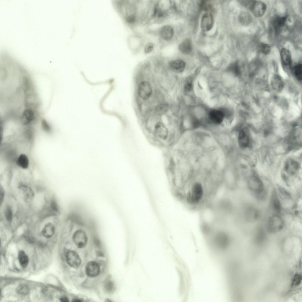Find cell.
I'll return each mask as SVG.
<instances>
[{"label":"cell","mask_w":302,"mask_h":302,"mask_svg":"<svg viewBox=\"0 0 302 302\" xmlns=\"http://www.w3.org/2000/svg\"><path fill=\"white\" fill-rule=\"evenodd\" d=\"M302 280L301 275L299 274H296L293 278L291 286L292 287L297 286L301 283Z\"/></svg>","instance_id":"f546056e"},{"label":"cell","mask_w":302,"mask_h":302,"mask_svg":"<svg viewBox=\"0 0 302 302\" xmlns=\"http://www.w3.org/2000/svg\"><path fill=\"white\" fill-rule=\"evenodd\" d=\"M271 49L270 45L266 43H261L259 47L260 51L265 55L269 54L271 51Z\"/></svg>","instance_id":"4316f807"},{"label":"cell","mask_w":302,"mask_h":302,"mask_svg":"<svg viewBox=\"0 0 302 302\" xmlns=\"http://www.w3.org/2000/svg\"><path fill=\"white\" fill-rule=\"evenodd\" d=\"M248 186L250 189L257 193H261L263 189L261 181L256 177H253L250 179Z\"/></svg>","instance_id":"4fadbf2b"},{"label":"cell","mask_w":302,"mask_h":302,"mask_svg":"<svg viewBox=\"0 0 302 302\" xmlns=\"http://www.w3.org/2000/svg\"><path fill=\"white\" fill-rule=\"evenodd\" d=\"M50 207L51 209L54 211L58 212L59 211L58 207L56 202L54 200L51 201Z\"/></svg>","instance_id":"d590c367"},{"label":"cell","mask_w":302,"mask_h":302,"mask_svg":"<svg viewBox=\"0 0 302 302\" xmlns=\"http://www.w3.org/2000/svg\"><path fill=\"white\" fill-rule=\"evenodd\" d=\"M41 126L42 129L47 133L50 132L51 130V127L45 119H42L41 121Z\"/></svg>","instance_id":"1f68e13d"},{"label":"cell","mask_w":302,"mask_h":302,"mask_svg":"<svg viewBox=\"0 0 302 302\" xmlns=\"http://www.w3.org/2000/svg\"><path fill=\"white\" fill-rule=\"evenodd\" d=\"M240 23L243 26H247L251 23L252 18L251 14L246 12H242L239 14L238 18Z\"/></svg>","instance_id":"7402d4cb"},{"label":"cell","mask_w":302,"mask_h":302,"mask_svg":"<svg viewBox=\"0 0 302 302\" xmlns=\"http://www.w3.org/2000/svg\"><path fill=\"white\" fill-rule=\"evenodd\" d=\"M293 71L295 77L298 81L302 79V65L301 63L297 64L293 67Z\"/></svg>","instance_id":"d4e9b609"},{"label":"cell","mask_w":302,"mask_h":302,"mask_svg":"<svg viewBox=\"0 0 302 302\" xmlns=\"http://www.w3.org/2000/svg\"><path fill=\"white\" fill-rule=\"evenodd\" d=\"M153 47V44L151 43H148L145 46V52L146 53H149L152 51Z\"/></svg>","instance_id":"74e56055"},{"label":"cell","mask_w":302,"mask_h":302,"mask_svg":"<svg viewBox=\"0 0 302 302\" xmlns=\"http://www.w3.org/2000/svg\"><path fill=\"white\" fill-rule=\"evenodd\" d=\"M4 196V189L1 185L0 187V202L1 205L3 201Z\"/></svg>","instance_id":"f35d334b"},{"label":"cell","mask_w":302,"mask_h":302,"mask_svg":"<svg viewBox=\"0 0 302 302\" xmlns=\"http://www.w3.org/2000/svg\"><path fill=\"white\" fill-rule=\"evenodd\" d=\"M280 58L283 64L286 66L292 63L291 55L290 51L286 48H282L280 52Z\"/></svg>","instance_id":"e0dca14e"},{"label":"cell","mask_w":302,"mask_h":302,"mask_svg":"<svg viewBox=\"0 0 302 302\" xmlns=\"http://www.w3.org/2000/svg\"><path fill=\"white\" fill-rule=\"evenodd\" d=\"M55 232V227L54 225L49 222L45 225L42 230V233L45 237L50 238L54 235Z\"/></svg>","instance_id":"ac0fdd59"},{"label":"cell","mask_w":302,"mask_h":302,"mask_svg":"<svg viewBox=\"0 0 302 302\" xmlns=\"http://www.w3.org/2000/svg\"><path fill=\"white\" fill-rule=\"evenodd\" d=\"M18 257L21 266L23 268H26L29 263V259L25 252L22 250H20L18 252Z\"/></svg>","instance_id":"cb8c5ba5"},{"label":"cell","mask_w":302,"mask_h":302,"mask_svg":"<svg viewBox=\"0 0 302 302\" xmlns=\"http://www.w3.org/2000/svg\"><path fill=\"white\" fill-rule=\"evenodd\" d=\"M29 290V289L28 286L24 284L20 285L17 289V293L22 295L26 294L28 292Z\"/></svg>","instance_id":"f1b7e54d"},{"label":"cell","mask_w":302,"mask_h":302,"mask_svg":"<svg viewBox=\"0 0 302 302\" xmlns=\"http://www.w3.org/2000/svg\"><path fill=\"white\" fill-rule=\"evenodd\" d=\"M270 84L273 89L278 92L281 91L284 87L282 79L277 74L274 75L272 77Z\"/></svg>","instance_id":"5bb4252c"},{"label":"cell","mask_w":302,"mask_h":302,"mask_svg":"<svg viewBox=\"0 0 302 302\" xmlns=\"http://www.w3.org/2000/svg\"><path fill=\"white\" fill-rule=\"evenodd\" d=\"M224 115L222 111L217 110L211 111L209 114L210 120L214 123L218 124H220L222 122Z\"/></svg>","instance_id":"9a60e30c"},{"label":"cell","mask_w":302,"mask_h":302,"mask_svg":"<svg viewBox=\"0 0 302 302\" xmlns=\"http://www.w3.org/2000/svg\"><path fill=\"white\" fill-rule=\"evenodd\" d=\"M172 132L171 129L161 120L157 123L153 136L161 143L170 142L171 140Z\"/></svg>","instance_id":"7a4b0ae2"},{"label":"cell","mask_w":302,"mask_h":302,"mask_svg":"<svg viewBox=\"0 0 302 302\" xmlns=\"http://www.w3.org/2000/svg\"><path fill=\"white\" fill-rule=\"evenodd\" d=\"M85 271L88 276L90 277H94L99 274L100 267L96 262L91 261L88 262L86 265Z\"/></svg>","instance_id":"8fae6325"},{"label":"cell","mask_w":302,"mask_h":302,"mask_svg":"<svg viewBox=\"0 0 302 302\" xmlns=\"http://www.w3.org/2000/svg\"><path fill=\"white\" fill-rule=\"evenodd\" d=\"M17 165L19 167L24 169L28 168L29 165V160L27 156L24 154H21L16 160Z\"/></svg>","instance_id":"ffe728a7"},{"label":"cell","mask_w":302,"mask_h":302,"mask_svg":"<svg viewBox=\"0 0 302 302\" xmlns=\"http://www.w3.org/2000/svg\"><path fill=\"white\" fill-rule=\"evenodd\" d=\"M73 239L76 246L80 248L84 247L86 244L88 240L85 232L81 229L78 230L74 233Z\"/></svg>","instance_id":"5b68a950"},{"label":"cell","mask_w":302,"mask_h":302,"mask_svg":"<svg viewBox=\"0 0 302 302\" xmlns=\"http://www.w3.org/2000/svg\"><path fill=\"white\" fill-rule=\"evenodd\" d=\"M229 68L230 70L236 75L240 74V68L238 63L237 62L231 64Z\"/></svg>","instance_id":"4dcf8cb0"},{"label":"cell","mask_w":302,"mask_h":302,"mask_svg":"<svg viewBox=\"0 0 302 302\" xmlns=\"http://www.w3.org/2000/svg\"><path fill=\"white\" fill-rule=\"evenodd\" d=\"M66 258L67 263L71 267L77 268L81 264V260L79 256L74 251H68L66 253Z\"/></svg>","instance_id":"9c48e42d"},{"label":"cell","mask_w":302,"mask_h":302,"mask_svg":"<svg viewBox=\"0 0 302 302\" xmlns=\"http://www.w3.org/2000/svg\"><path fill=\"white\" fill-rule=\"evenodd\" d=\"M60 301L63 302H68V298L65 296L61 297L60 299Z\"/></svg>","instance_id":"60d3db41"},{"label":"cell","mask_w":302,"mask_h":302,"mask_svg":"<svg viewBox=\"0 0 302 302\" xmlns=\"http://www.w3.org/2000/svg\"><path fill=\"white\" fill-rule=\"evenodd\" d=\"M298 165L297 162L292 160H288L285 165V170L288 173L293 174L297 171Z\"/></svg>","instance_id":"603a6c76"},{"label":"cell","mask_w":302,"mask_h":302,"mask_svg":"<svg viewBox=\"0 0 302 302\" xmlns=\"http://www.w3.org/2000/svg\"><path fill=\"white\" fill-rule=\"evenodd\" d=\"M192 87V84L191 81L190 80H187L184 85V90L186 92H188L191 89Z\"/></svg>","instance_id":"836d02e7"},{"label":"cell","mask_w":302,"mask_h":302,"mask_svg":"<svg viewBox=\"0 0 302 302\" xmlns=\"http://www.w3.org/2000/svg\"><path fill=\"white\" fill-rule=\"evenodd\" d=\"M283 222L281 219L278 216H274L269 219L268 228L269 231L276 232L280 230L283 227Z\"/></svg>","instance_id":"8992f818"},{"label":"cell","mask_w":302,"mask_h":302,"mask_svg":"<svg viewBox=\"0 0 302 302\" xmlns=\"http://www.w3.org/2000/svg\"><path fill=\"white\" fill-rule=\"evenodd\" d=\"M136 78L135 95L137 103L151 102L154 97L157 86L153 77L140 73Z\"/></svg>","instance_id":"6da1fadb"},{"label":"cell","mask_w":302,"mask_h":302,"mask_svg":"<svg viewBox=\"0 0 302 302\" xmlns=\"http://www.w3.org/2000/svg\"><path fill=\"white\" fill-rule=\"evenodd\" d=\"M267 6L265 3L260 1H254L251 10L257 17H261L265 14Z\"/></svg>","instance_id":"ba28073f"},{"label":"cell","mask_w":302,"mask_h":302,"mask_svg":"<svg viewBox=\"0 0 302 302\" xmlns=\"http://www.w3.org/2000/svg\"><path fill=\"white\" fill-rule=\"evenodd\" d=\"M114 287L113 283L110 281L108 282L105 285V288L106 290L110 292L113 290Z\"/></svg>","instance_id":"8d00e7d4"},{"label":"cell","mask_w":302,"mask_h":302,"mask_svg":"<svg viewBox=\"0 0 302 302\" xmlns=\"http://www.w3.org/2000/svg\"><path fill=\"white\" fill-rule=\"evenodd\" d=\"M185 67L184 61L179 59L171 60L168 64V70L173 73H180L183 72Z\"/></svg>","instance_id":"52a82bcc"},{"label":"cell","mask_w":302,"mask_h":302,"mask_svg":"<svg viewBox=\"0 0 302 302\" xmlns=\"http://www.w3.org/2000/svg\"><path fill=\"white\" fill-rule=\"evenodd\" d=\"M126 21L129 23L134 22L135 20V17L133 15H130L127 17L126 18Z\"/></svg>","instance_id":"ab89813d"},{"label":"cell","mask_w":302,"mask_h":302,"mask_svg":"<svg viewBox=\"0 0 302 302\" xmlns=\"http://www.w3.org/2000/svg\"><path fill=\"white\" fill-rule=\"evenodd\" d=\"M178 49L180 52L183 54L190 53L192 49L191 40L189 38L184 40L179 45Z\"/></svg>","instance_id":"2e32d148"},{"label":"cell","mask_w":302,"mask_h":302,"mask_svg":"<svg viewBox=\"0 0 302 302\" xmlns=\"http://www.w3.org/2000/svg\"><path fill=\"white\" fill-rule=\"evenodd\" d=\"M161 117L152 112L143 119V125L146 131L153 136L156 127Z\"/></svg>","instance_id":"3957f363"},{"label":"cell","mask_w":302,"mask_h":302,"mask_svg":"<svg viewBox=\"0 0 302 302\" xmlns=\"http://www.w3.org/2000/svg\"><path fill=\"white\" fill-rule=\"evenodd\" d=\"M254 0H240L239 1L242 5L251 9Z\"/></svg>","instance_id":"d6a6232c"},{"label":"cell","mask_w":302,"mask_h":302,"mask_svg":"<svg viewBox=\"0 0 302 302\" xmlns=\"http://www.w3.org/2000/svg\"><path fill=\"white\" fill-rule=\"evenodd\" d=\"M214 23L213 17L209 13L204 14L201 21V26L202 29L204 31H208L212 28Z\"/></svg>","instance_id":"30bf717a"},{"label":"cell","mask_w":302,"mask_h":302,"mask_svg":"<svg viewBox=\"0 0 302 302\" xmlns=\"http://www.w3.org/2000/svg\"><path fill=\"white\" fill-rule=\"evenodd\" d=\"M287 17L286 16H277L275 17L273 20L272 25L273 29L276 33H278L285 26Z\"/></svg>","instance_id":"7c38bea8"},{"label":"cell","mask_w":302,"mask_h":302,"mask_svg":"<svg viewBox=\"0 0 302 302\" xmlns=\"http://www.w3.org/2000/svg\"><path fill=\"white\" fill-rule=\"evenodd\" d=\"M5 216L7 221L10 222L12 221L13 217V213L12 208L9 206H7L5 208Z\"/></svg>","instance_id":"83f0119b"},{"label":"cell","mask_w":302,"mask_h":302,"mask_svg":"<svg viewBox=\"0 0 302 302\" xmlns=\"http://www.w3.org/2000/svg\"><path fill=\"white\" fill-rule=\"evenodd\" d=\"M238 141L239 146L242 147H246L248 146L250 142L249 137L244 129H242L240 131Z\"/></svg>","instance_id":"d6986e66"},{"label":"cell","mask_w":302,"mask_h":302,"mask_svg":"<svg viewBox=\"0 0 302 302\" xmlns=\"http://www.w3.org/2000/svg\"><path fill=\"white\" fill-rule=\"evenodd\" d=\"M201 9L206 11H211L212 8V4L207 1H202L200 4Z\"/></svg>","instance_id":"484cf974"},{"label":"cell","mask_w":302,"mask_h":302,"mask_svg":"<svg viewBox=\"0 0 302 302\" xmlns=\"http://www.w3.org/2000/svg\"><path fill=\"white\" fill-rule=\"evenodd\" d=\"M174 30L170 26L165 25L160 30V35L162 38L166 40H169L173 37Z\"/></svg>","instance_id":"44dd1931"},{"label":"cell","mask_w":302,"mask_h":302,"mask_svg":"<svg viewBox=\"0 0 302 302\" xmlns=\"http://www.w3.org/2000/svg\"><path fill=\"white\" fill-rule=\"evenodd\" d=\"M18 188L25 202L27 204L31 203L35 197V193L32 189L29 186L24 184L20 185Z\"/></svg>","instance_id":"277c9868"},{"label":"cell","mask_w":302,"mask_h":302,"mask_svg":"<svg viewBox=\"0 0 302 302\" xmlns=\"http://www.w3.org/2000/svg\"><path fill=\"white\" fill-rule=\"evenodd\" d=\"M273 206L274 209L277 211H280V204L279 200L277 199H275L273 201Z\"/></svg>","instance_id":"e575fe53"}]
</instances>
